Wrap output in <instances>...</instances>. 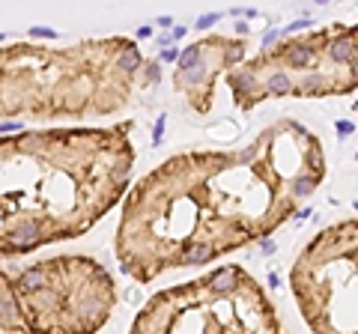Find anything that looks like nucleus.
<instances>
[{
	"label": "nucleus",
	"mask_w": 358,
	"mask_h": 334,
	"mask_svg": "<svg viewBox=\"0 0 358 334\" xmlns=\"http://www.w3.org/2000/svg\"><path fill=\"white\" fill-rule=\"evenodd\" d=\"M355 51H358V42H355V33H343L329 45V60L332 63H352L355 60Z\"/></svg>",
	"instance_id": "1"
},
{
	"label": "nucleus",
	"mask_w": 358,
	"mask_h": 334,
	"mask_svg": "<svg viewBox=\"0 0 358 334\" xmlns=\"http://www.w3.org/2000/svg\"><path fill=\"white\" fill-rule=\"evenodd\" d=\"M281 54L286 57V63H290V66H307V63L316 57V51H313V39H305V42H293V45H286Z\"/></svg>",
	"instance_id": "2"
},
{
	"label": "nucleus",
	"mask_w": 358,
	"mask_h": 334,
	"mask_svg": "<svg viewBox=\"0 0 358 334\" xmlns=\"http://www.w3.org/2000/svg\"><path fill=\"white\" fill-rule=\"evenodd\" d=\"M215 257H218V251H215L212 245H194V248H188L182 257H179V266H206Z\"/></svg>",
	"instance_id": "3"
},
{
	"label": "nucleus",
	"mask_w": 358,
	"mask_h": 334,
	"mask_svg": "<svg viewBox=\"0 0 358 334\" xmlns=\"http://www.w3.org/2000/svg\"><path fill=\"white\" fill-rule=\"evenodd\" d=\"M290 90H296V87H293V81H290L286 72H272V75L266 78V93L283 96V93H290Z\"/></svg>",
	"instance_id": "4"
},
{
	"label": "nucleus",
	"mask_w": 358,
	"mask_h": 334,
	"mask_svg": "<svg viewBox=\"0 0 358 334\" xmlns=\"http://www.w3.org/2000/svg\"><path fill=\"white\" fill-rule=\"evenodd\" d=\"M200 54H203V45H188L182 54H179V63H176V72H191L197 63H200Z\"/></svg>",
	"instance_id": "5"
},
{
	"label": "nucleus",
	"mask_w": 358,
	"mask_h": 334,
	"mask_svg": "<svg viewBox=\"0 0 358 334\" xmlns=\"http://www.w3.org/2000/svg\"><path fill=\"white\" fill-rule=\"evenodd\" d=\"M221 18V12H209V15H203V18H197V30H206L209 24H215Z\"/></svg>",
	"instance_id": "6"
},
{
	"label": "nucleus",
	"mask_w": 358,
	"mask_h": 334,
	"mask_svg": "<svg viewBox=\"0 0 358 334\" xmlns=\"http://www.w3.org/2000/svg\"><path fill=\"white\" fill-rule=\"evenodd\" d=\"M161 134H164V117H158V123H155V131H153V140H155V146L161 143Z\"/></svg>",
	"instance_id": "7"
},
{
	"label": "nucleus",
	"mask_w": 358,
	"mask_h": 334,
	"mask_svg": "<svg viewBox=\"0 0 358 334\" xmlns=\"http://www.w3.org/2000/svg\"><path fill=\"white\" fill-rule=\"evenodd\" d=\"M30 33H33V36H45V39H54V36H57V33H54V30H48V27H33Z\"/></svg>",
	"instance_id": "8"
},
{
	"label": "nucleus",
	"mask_w": 358,
	"mask_h": 334,
	"mask_svg": "<svg viewBox=\"0 0 358 334\" xmlns=\"http://www.w3.org/2000/svg\"><path fill=\"white\" fill-rule=\"evenodd\" d=\"M352 131H355V126H352V123H346V120H343V123H337V134H340V137H343V134H352Z\"/></svg>",
	"instance_id": "9"
},
{
	"label": "nucleus",
	"mask_w": 358,
	"mask_h": 334,
	"mask_svg": "<svg viewBox=\"0 0 358 334\" xmlns=\"http://www.w3.org/2000/svg\"><path fill=\"white\" fill-rule=\"evenodd\" d=\"M349 72H352V84H358V54H355V60L349 63Z\"/></svg>",
	"instance_id": "10"
},
{
	"label": "nucleus",
	"mask_w": 358,
	"mask_h": 334,
	"mask_svg": "<svg viewBox=\"0 0 358 334\" xmlns=\"http://www.w3.org/2000/svg\"><path fill=\"white\" fill-rule=\"evenodd\" d=\"M161 60H167V63H170V60H176V63H179V57H176V51H173V48H164V51H161Z\"/></svg>",
	"instance_id": "11"
},
{
	"label": "nucleus",
	"mask_w": 358,
	"mask_h": 334,
	"mask_svg": "<svg viewBox=\"0 0 358 334\" xmlns=\"http://www.w3.org/2000/svg\"><path fill=\"white\" fill-rule=\"evenodd\" d=\"M275 39H278V30H269V33H266V39H263V45L269 48V45H272Z\"/></svg>",
	"instance_id": "12"
},
{
	"label": "nucleus",
	"mask_w": 358,
	"mask_h": 334,
	"mask_svg": "<svg viewBox=\"0 0 358 334\" xmlns=\"http://www.w3.org/2000/svg\"><path fill=\"white\" fill-rule=\"evenodd\" d=\"M150 33H153V27H140V30H137V36H140V39H147Z\"/></svg>",
	"instance_id": "13"
},
{
	"label": "nucleus",
	"mask_w": 358,
	"mask_h": 334,
	"mask_svg": "<svg viewBox=\"0 0 358 334\" xmlns=\"http://www.w3.org/2000/svg\"><path fill=\"white\" fill-rule=\"evenodd\" d=\"M269 283H272V289H278V283H281V278H278V275H269Z\"/></svg>",
	"instance_id": "14"
},
{
	"label": "nucleus",
	"mask_w": 358,
	"mask_h": 334,
	"mask_svg": "<svg viewBox=\"0 0 358 334\" xmlns=\"http://www.w3.org/2000/svg\"><path fill=\"white\" fill-rule=\"evenodd\" d=\"M355 161H358V155H355Z\"/></svg>",
	"instance_id": "15"
},
{
	"label": "nucleus",
	"mask_w": 358,
	"mask_h": 334,
	"mask_svg": "<svg viewBox=\"0 0 358 334\" xmlns=\"http://www.w3.org/2000/svg\"><path fill=\"white\" fill-rule=\"evenodd\" d=\"M269 334H272V331H269Z\"/></svg>",
	"instance_id": "16"
}]
</instances>
